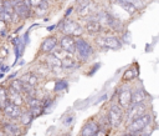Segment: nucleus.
I'll return each instance as SVG.
<instances>
[{"instance_id": "obj_1", "label": "nucleus", "mask_w": 159, "mask_h": 136, "mask_svg": "<svg viewBox=\"0 0 159 136\" xmlns=\"http://www.w3.org/2000/svg\"><path fill=\"white\" fill-rule=\"evenodd\" d=\"M75 52L77 54L80 60H88L93 55V47L81 37L75 39Z\"/></svg>"}, {"instance_id": "obj_2", "label": "nucleus", "mask_w": 159, "mask_h": 136, "mask_svg": "<svg viewBox=\"0 0 159 136\" xmlns=\"http://www.w3.org/2000/svg\"><path fill=\"white\" fill-rule=\"evenodd\" d=\"M150 121H152L150 115L144 114V115H142V116H139V117L132 120V121L128 124L127 130H128V132H142V131L150 124Z\"/></svg>"}, {"instance_id": "obj_3", "label": "nucleus", "mask_w": 159, "mask_h": 136, "mask_svg": "<svg viewBox=\"0 0 159 136\" xmlns=\"http://www.w3.org/2000/svg\"><path fill=\"white\" fill-rule=\"evenodd\" d=\"M123 121V115L119 105H112L108 111V124L111 127L117 129Z\"/></svg>"}, {"instance_id": "obj_4", "label": "nucleus", "mask_w": 159, "mask_h": 136, "mask_svg": "<svg viewBox=\"0 0 159 136\" xmlns=\"http://www.w3.org/2000/svg\"><path fill=\"white\" fill-rule=\"evenodd\" d=\"M61 30H62V32H63L65 35H70V36H72V37H78V36H81L82 32H83V29L81 27V25L77 24L76 21H72V20L65 21Z\"/></svg>"}, {"instance_id": "obj_5", "label": "nucleus", "mask_w": 159, "mask_h": 136, "mask_svg": "<svg viewBox=\"0 0 159 136\" xmlns=\"http://www.w3.org/2000/svg\"><path fill=\"white\" fill-rule=\"evenodd\" d=\"M97 45L99 47H106V49H112V50H118L120 47V40L114 37V36H106V37H98L96 40Z\"/></svg>"}, {"instance_id": "obj_6", "label": "nucleus", "mask_w": 159, "mask_h": 136, "mask_svg": "<svg viewBox=\"0 0 159 136\" xmlns=\"http://www.w3.org/2000/svg\"><path fill=\"white\" fill-rule=\"evenodd\" d=\"M130 96H132V89L128 86H123L118 91V104L120 107H128L130 105Z\"/></svg>"}, {"instance_id": "obj_7", "label": "nucleus", "mask_w": 159, "mask_h": 136, "mask_svg": "<svg viewBox=\"0 0 159 136\" xmlns=\"http://www.w3.org/2000/svg\"><path fill=\"white\" fill-rule=\"evenodd\" d=\"M12 6H14V12L19 16V17H22V19H27L31 14V9L27 7L22 0H14L12 1Z\"/></svg>"}, {"instance_id": "obj_8", "label": "nucleus", "mask_w": 159, "mask_h": 136, "mask_svg": "<svg viewBox=\"0 0 159 136\" xmlns=\"http://www.w3.org/2000/svg\"><path fill=\"white\" fill-rule=\"evenodd\" d=\"M145 114V106L143 104H135V105H130L127 112V120L128 122H130L132 120L142 116Z\"/></svg>"}, {"instance_id": "obj_9", "label": "nucleus", "mask_w": 159, "mask_h": 136, "mask_svg": "<svg viewBox=\"0 0 159 136\" xmlns=\"http://www.w3.org/2000/svg\"><path fill=\"white\" fill-rule=\"evenodd\" d=\"M60 46L61 49L67 52L68 55L75 54V39L70 35H65L61 40H60Z\"/></svg>"}, {"instance_id": "obj_10", "label": "nucleus", "mask_w": 159, "mask_h": 136, "mask_svg": "<svg viewBox=\"0 0 159 136\" xmlns=\"http://www.w3.org/2000/svg\"><path fill=\"white\" fill-rule=\"evenodd\" d=\"M2 112H4V115L6 116V117H9V119H19V116L21 115V107L20 106H16V105H14V104H11V102H7L6 104V106L1 110Z\"/></svg>"}, {"instance_id": "obj_11", "label": "nucleus", "mask_w": 159, "mask_h": 136, "mask_svg": "<svg viewBox=\"0 0 159 136\" xmlns=\"http://www.w3.org/2000/svg\"><path fill=\"white\" fill-rule=\"evenodd\" d=\"M98 130H99V125L96 121L91 120L83 125V127L81 130V136H96Z\"/></svg>"}, {"instance_id": "obj_12", "label": "nucleus", "mask_w": 159, "mask_h": 136, "mask_svg": "<svg viewBox=\"0 0 159 136\" xmlns=\"http://www.w3.org/2000/svg\"><path fill=\"white\" fill-rule=\"evenodd\" d=\"M2 134H4V136H20L21 129L19 125H16L14 122H6L2 126Z\"/></svg>"}, {"instance_id": "obj_13", "label": "nucleus", "mask_w": 159, "mask_h": 136, "mask_svg": "<svg viewBox=\"0 0 159 136\" xmlns=\"http://www.w3.org/2000/svg\"><path fill=\"white\" fill-rule=\"evenodd\" d=\"M57 46V39L55 36L46 37L41 44V51L45 54H51Z\"/></svg>"}, {"instance_id": "obj_14", "label": "nucleus", "mask_w": 159, "mask_h": 136, "mask_svg": "<svg viewBox=\"0 0 159 136\" xmlns=\"http://www.w3.org/2000/svg\"><path fill=\"white\" fill-rule=\"evenodd\" d=\"M46 64H47L48 69H50L52 72H55V74H58V72L62 70V67H61V61H60L55 55H52V54H48V55H47V57H46Z\"/></svg>"}, {"instance_id": "obj_15", "label": "nucleus", "mask_w": 159, "mask_h": 136, "mask_svg": "<svg viewBox=\"0 0 159 136\" xmlns=\"http://www.w3.org/2000/svg\"><path fill=\"white\" fill-rule=\"evenodd\" d=\"M93 9H94L93 7V2L91 0H82L80 2V5H78L77 11H78L80 16H87V15H89L92 12Z\"/></svg>"}, {"instance_id": "obj_16", "label": "nucleus", "mask_w": 159, "mask_h": 136, "mask_svg": "<svg viewBox=\"0 0 159 136\" xmlns=\"http://www.w3.org/2000/svg\"><path fill=\"white\" fill-rule=\"evenodd\" d=\"M7 100H9V102H11L16 106H21L24 102V97H22L21 92H16L10 89H7Z\"/></svg>"}, {"instance_id": "obj_17", "label": "nucleus", "mask_w": 159, "mask_h": 136, "mask_svg": "<svg viewBox=\"0 0 159 136\" xmlns=\"http://www.w3.org/2000/svg\"><path fill=\"white\" fill-rule=\"evenodd\" d=\"M86 30L89 34H98V32L102 31V24L98 20H93L92 19L86 24Z\"/></svg>"}, {"instance_id": "obj_18", "label": "nucleus", "mask_w": 159, "mask_h": 136, "mask_svg": "<svg viewBox=\"0 0 159 136\" xmlns=\"http://www.w3.org/2000/svg\"><path fill=\"white\" fill-rule=\"evenodd\" d=\"M145 99V94L142 89H137L134 91H132V96H130V105H135V104H143Z\"/></svg>"}, {"instance_id": "obj_19", "label": "nucleus", "mask_w": 159, "mask_h": 136, "mask_svg": "<svg viewBox=\"0 0 159 136\" xmlns=\"http://www.w3.org/2000/svg\"><path fill=\"white\" fill-rule=\"evenodd\" d=\"M116 2H117V5H119L125 12H128V14H135L137 12V7L132 4V2H129V1H122V0H116Z\"/></svg>"}, {"instance_id": "obj_20", "label": "nucleus", "mask_w": 159, "mask_h": 136, "mask_svg": "<svg viewBox=\"0 0 159 136\" xmlns=\"http://www.w3.org/2000/svg\"><path fill=\"white\" fill-rule=\"evenodd\" d=\"M20 81H22V82H26V84H29V85L35 86V85L37 84L39 79H37V76H36V75H34L32 72H26V74H24V75L20 77Z\"/></svg>"}, {"instance_id": "obj_21", "label": "nucleus", "mask_w": 159, "mask_h": 136, "mask_svg": "<svg viewBox=\"0 0 159 136\" xmlns=\"http://www.w3.org/2000/svg\"><path fill=\"white\" fill-rule=\"evenodd\" d=\"M7 102V90L4 86H0V110H2Z\"/></svg>"}, {"instance_id": "obj_22", "label": "nucleus", "mask_w": 159, "mask_h": 136, "mask_svg": "<svg viewBox=\"0 0 159 136\" xmlns=\"http://www.w3.org/2000/svg\"><path fill=\"white\" fill-rule=\"evenodd\" d=\"M60 61H61V67H62V69H72V67L76 66V61H75L70 55H68L67 57L60 60Z\"/></svg>"}, {"instance_id": "obj_23", "label": "nucleus", "mask_w": 159, "mask_h": 136, "mask_svg": "<svg viewBox=\"0 0 159 136\" xmlns=\"http://www.w3.org/2000/svg\"><path fill=\"white\" fill-rule=\"evenodd\" d=\"M32 115H31V112L27 110V111H21V115L19 116V119H20V122L22 124V125H29L30 122H31V120H32Z\"/></svg>"}, {"instance_id": "obj_24", "label": "nucleus", "mask_w": 159, "mask_h": 136, "mask_svg": "<svg viewBox=\"0 0 159 136\" xmlns=\"http://www.w3.org/2000/svg\"><path fill=\"white\" fill-rule=\"evenodd\" d=\"M27 101V105H29V109L30 107H42V101L35 96H27L26 99Z\"/></svg>"}, {"instance_id": "obj_25", "label": "nucleus", "mask_w": 159, "mask_h": 136, "mask_svg": "<svg viewBox=\"0 0 159 136\" xmlns=\"http://www.w3.org/2000/svg\"><path fill=\"white\" fill-rule=\"evenodd\" d=\"M9 89H10V90H14V91H16V92H21V94H22V84H21L20 79H14V80H11Z\"/></svg>"}, {"instance_id": "obj_26", "label": "nucleus", "mask_w": 159, "mask_h": 136, "mask_svg": "<svg viewBox=\"0 0 159 136\" xmlns=\"http://www.w3.org/2000/svg\"><path fill=\"white\" fill-rule=\"evenodd\" d=\"M47 7H48L47 1H46V0H42V2H41L39 6H36V12H37L39 15H43V14L47 11Z\"/></svg>"}, {"instance_id": "obj_27", "label": "nucleus", "mask_w": 159, "mask_h": 136, "mask_svg": "<svg viewBox=\"0 0 159 136\" xmlns=\"http://www.w3.org/2000/svg\"><path fill=\"white\" fill-rule=\"evenodd\" d=\"M0 19L4 20L5 22H11V19H12V14L7 12L6 10L4 9H0Z\"/></svg>"}, {"instance_id": "obj_28", "label": "nucleus", "mask_w": 159, "mask_h": 136, "mask_svg": "<svg viewBox=\"0 0 159 136\" xmlns=\"http://www.w3.org/2000/svg\"><path fill=\"white\" fill-rule=\"evenodd\" d=\"M135 71L133 70V69H129V70H127L125 72H124V75H123V79L125 80V81H128V80H132V79H134L135 77Z\"/></svg>"}, {"instance_id": "obj_29", "label": "nucleus", "mask_w": 159, "mask_h": 136, "mask_svg": "<svg viewBox=\"0 0 159 136\" xmlns=\"http://www.w3.org/2000/svg\"><path fill=\"white\" fill-rule=\"evenodd\" d=\"M7 32V22L0 19V36H5Z\"/></svg>"}, {"instance_id": "obj_30", "label": "nucleus", "mask_w": 159, "mask_h": 136, "mask_svg": "<svg viewBox=\"0 0 159 136\" xmlns=\"http://www.w3.org/2000/svg\"><path fill=\"white\" fill-rule=\"evenodd\" d=\"M63 89H67V82L65 80H60L57 81L56 86H55V90L56 91H60V90H63Z\"/></svg>"}, {"instance_id": "obj_31", "label": "nucleus", "mask_w": 159, "mask_h": 136, "mask_svg": "<svg viewBox=\"0 0 159 136\" xmlns=\"http://www.w3.org/2000/svg\"><path fill=\"white\" fill-rule=\"evenodd\" d=\"M30 1V6H39L41 2H42V0H29Z\"/></svg>"}, {"instance_id": "obj_32", "label": "nucleus", "mask_w": 159, "mask_h": 136, "mask_svg": "<svg viewBox=\"0 0 159 136\" xmlns=\"http://www.w3.org/2000/svg\"><path fill=\"white\" fill-rule=\"evenodd\" d=\"M72 12V7H70V10H67V12H66V16L68 15V14H71Z\"/></svg>"}, {"instance_id": "obj_33", "label": "nucleus", "mask_w": 159, "mask_h": 136, "mask_svg": "<svg viewBox=\"0 0 159 136\" xmlns=\"http://www.w3.org/2000/svg\"><path fill=\"white\" fill-rule=\"evenodd\" d=\"M0 136H4V134H2V131H0Z\"/></svg>"}, {"instance_id": "obj_34", "label": "nucleus", "mask_w": 159, "mask_h": 136, "mask_svg": "<svg viewBox=\"0 0 159 136\" xmlns=\"http://www.w3.org/2000/svg\"><path fill=\"white\" fill-rule=\"evenodd\" d=\"M0 111H1V110H0Z\"/></svg>"}]
</instances>
